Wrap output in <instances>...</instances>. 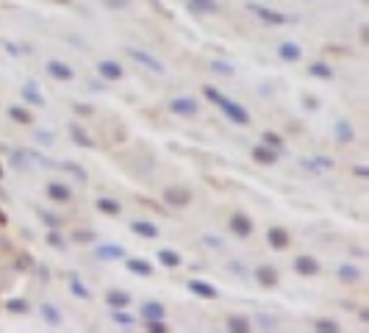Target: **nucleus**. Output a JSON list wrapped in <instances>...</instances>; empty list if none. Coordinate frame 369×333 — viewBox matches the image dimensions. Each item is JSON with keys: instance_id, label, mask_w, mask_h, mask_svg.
I'll return each instance as SVG.
<instances>
[{"instance_id": "nucleus-1", "label": "nucleus", "mask_w": 369, "mask_h": 333, "mask_svg": "<svg viewBox=\"0 0 369 333\" xmlns=\"http://www.w3.org/2000/svg\"><path fill=\"white\" fill-rule=\"evenodd\" d=\"M203 95H206V97H209L211 103H214V106L219 108V111H222L230 122H236V125H250V114L244 111L242 103L230 100L228 95H222L219 89H216V86H206V89H203Z\"/></svg>"}, {"instance_id": "nucleus-2", "label": "nucleus", "mask_w": 369, "mask_h": 333, "mask_svg": "<svg viewBox=\"0 0 369 333\" xmlns=\"http://www.w3.org/2000/svg\"><path fill=\"white\" fill-rule=\"evenodd\" d=\"M125 53L136 64H142V67H147L150 72H156V75H164V72H167V67H164V64L153 56V53H147V50H142V48H125Z\"/></svg>"}, {"instance_id": "nucleus-3", "label": "nucleus", "mask_w": 369, "mask_h": 333, "mask_svg": "<svg viewBox=\"0 0 369 333\" xmlns=\"http://www.w3.org/2000/svg\"><path fill=\"white\" fill-rule=\"evenodd\" d=\"M247 11L256 14L258 20H264L266 25H283V22H289V17H286V14H280V11H275V8L261 6V3H247Z\"/></svg>"}, {"instance_id": "nucleus-4", "label": "nucleus", "mask_w": 369, "mask_h": 333, "mask_svg": "<svg viewBox=\"0 0 369 333\" xmlns=\"http://www.w3.org/2000/svg\"><path fill=\"white\" fill-rule=\"evenodd\" d=\"M169 111L178 114V117H195L200 111V106H197L195 97H172L169 100Z\"/></svg>"}, {"instance_id": "nucleus-5", "label": "nucleus", "mask_w": 369, "mask_h": 333, "mask_svg": "<svg viewBox=\"0 0 369 333\" xmlns=\"http://www.w3.org/2000/svg\"><path fill=\"white\" fill-rule=\"evenodd\" d=\"M164 203L172 208H186L192 203V191L189 189H181V186H172V189L164 191Z\"/></svg>"}, {"instance_id": "nucleus-6", "label": "nucleus", "mask_w": 369, "mask_h": 333, "mask_svg": "<svg viewBox=\"0 0 369 333\" xmlns=\"http://www.w3.org/2000/svg\"><path fill=\"white\" fill-rule=\"evenodd\" d=\"M230 231H233L239 239H250L253 236V220L247 217V214L236 211L233 217H230Z\"/></svg>"}, {"instance_id": "nucleus-7", "label": "nucleus", "mask_w": 369, "mask_h": 333, "mask_svg": "<svg viewBox=\"0 0 369 333\" xmlns=\"http://www.w3.org/2000/svg\"><path fill=\"white\" fill-rule=\"evenodd\" d=\"M294 272L303 278H311V275H319V261L314 255H297L294 258Z\"/></svg>"}, {"instance_id": "nucleus-8", "label": "nucleus", "mask_w": 369, "mask_h": 333, "mask_svg": "<svg viewBox=\"0 0 369 333\" xmlns=\"http://www.w3.org/2000/svg\"><path fill=\"white\" fill-rule=\"evenodd\" d=\"M48 75H50V78H56V81H72V78H75V72H72L70 64L58 61V58H50V61H48Z\"/></svg>"}, {"instance_id": "nucleus-9", "label": "nucleus", "mask_w": 369, "mask_h": 333, "mask_svg": "<svg viewBox=\"0 0 369 333\" xmlns=\"http://www.w3.org/2000/svg\"><path fill=\"white\" fill-rule=\"evenodd\" d=\"M98 72L103 75V81H119L122 78V67H119V61H114V58L98 61Z\"/></svg>"}, {"instance_id": "nucleus-10", "label": "nucleus", "mask_w": 369, "mask_h": 333, "mask_svg": "<svg viewBox=\"0 0 369 333\" xmlns=\"http://www.w3.org/2000/svg\"><path fill=\"white\" fill-rule=\"evenodd\" d=\"M256 281L261 286H275L280 281V275H278V270H275V267H269V264H261V267H258L256 270Z\"/></svg>"}, {"instance_id": "nucleus-11", "label": "nucleus", "mask_w": 369, "mask_h": 333, "mask_svg": "<svg viewBox=\"0 0 369 333\" xmlns=\"http://www.w3.org/2000/svg\"><path fill=\"white\" fill-rule=\"evenodd\" d=\"M253 158H256L258 164H275L278 161V150L269 147V144H256V147H253Z\"/></svg>"}, {"instance_id": "nucleus-12", "label": "nucleus", "mask_w": 369, "mask_h": 333, "mask_svg": "<svg viewBox=\"0 0 369 333\" xmlns=\"http://www.w3.org/2000/svg\"><path fill=\"white\" fill-rule=\"evenodd\" d=\"M266 241H269L272 250H286V247H289V234H286L283 228H269Z\"/></svg>"}, {"instance_id": "nucleus-13", "label": "nucleus", "mask_w": 369, "mask_h": 333, "mask_svg": "<svg viewBox=\"0 0 369 333\" xmlns=\"http://www.w3.org/2000/svg\"><path fill=\"white\" fill-rule=\"evenodd\" d=\"M131 231L136 236H142V239H158V228H156L153 222H147V220H136L131 225Z\"/></svg>"}, {"instance_id": "nucleus-14", "label": "nucleus", "mask_w": 369, "mask_h": 333, "mask_svg": "<svg viewBox=\"0 0 369 333\" xmlns=\"http://www.w3.org/2000/svg\"><path fill=\"white\" fill-rule=\"evenodd\" d=\"M95 255L103 258V261H117V258H125V250L119 247V244H100L95 250Z\"/></svg>"}, {"instance_id": "nucleus-15", "label": "nucleus", "mask_w": 369, "mask_h": 333, "mask_svg": "<svg viewBox=\"0 0 369 333\" xmlns=\"http://www.w3.org/2000/svg\"><path fill=\"white\" fill-rule=\"evenodd\" d=\"M125 267L133 272V275H142V278L153 275V267H150V261H145V258H128L125 255Z\"/></svg>"}, {"instance_id": "nucleus-16", "label": "nucleus", "mask_w": 369, "mask_h": 333, "mask_svg": "<svg viewBox=\"0 0 369 333\" xmlns=\"http://www.w3.org/2000/svg\"><path fill=\"white\" fill-rule=\"evenodd\" d=\"M189 291L192 294H197V297H206V300H214L216 297V289L211 284H206V281H189Z\"/></svg>"}, {"instance_id": "nucleus-17", "label": "nucleus", "mask_w": 369, "mask_h": 333, "mask_svg": "<svg viewBox=\"0 0 369 333\" xmlns=\"http://www.w3.org/2000/svg\"><path fill=\"white\" fill-rule=\"evenodd\" d=\"M39 314L45 317V322H48L50 328H58V325H61V311H58L53 303H42V305H39Z\"/></svg>"}, {"instance_id": "nucleus-18", "label": "nucleus", "mask_w": 369, "mask_h": 333, "mask_svg": "<svg viewBox=\"0 0 369 333\" xmlns=\"http://www.w3.org/2000/svg\"><path fill=\"white\" fill-rule=\"evenodd\" d=\"M105 303L111 305V308H128V303H131V294L122 289H111L108 294H105Z\"/></svg>"}, {"instance_id": "nucleus-19", "label": "nucleus", "mask_w": 369, "mask_h": 333, "mask_svg": "<svg viewBox=\"0 0 369 333\" xmlns=\"http://www.w3.org/2000/svg\"><path fill=\"white\" fill-rule=\"evenodd\" d=\"M339 281L341 284H358L361 281V270L355 264H341L339 267Z\"/></svg>"}, {"instance_id": "nucleus-20", "label": "nucleus", "mask_w": 369, "mask_h": 333, "mask_svg": "<svg viewBox=\"0 0 369 333\" xmlns=\"http://www.w3.org/2000/svg\"><path fill=\"white\" fill-rule=\"evenodd\" d=\"M48 197L56 200V203H67L72 197V191H70V186H64V184H48Z\"/></svg>"}, {"instance_id": "nucleus-21", "label": "nucleus", "mask_w": 369, "mask_h": 333, "mask_svg": "<svg viewBox=\"0 0 369 333\" xmlns=\"http://www.w3.org/2000/svg\"><path fill=\"white\" fill-rule=\"evenodd\" d=\"M278 56L283 58V61H300V58H303V50H300L294 42H280Z\"/></svg>"}, {"instance_id": "nucleus-22", "label": "nucleus", "mask_w": 369, "mask_h": 333, "mask_svg": "<svg viewBox=\"0 0 369 333\" xmlns=\"http://www.w3.org/2000/svg\"><path fill=\"white\" fill-rule=\"evenodd\" d=\"M70 136H72V142L81 144V147H95V139H92L81 125H70Z\"/></svg>"}, {"instance_id": "nucleus-23", "label": "nucleus", "mask_w": 369, "mask_h": 333, "mask_svg": "<svg viewBox=\"0 0 369 333\" xmlns=\"http://www.w3.org/2000/svg\"><path fill=\"white\" fill-rule=\"evenodd\" d=\"M142 317L145 319H164V305H161L158 300H147V303L142 305Z\"/></svg>"}, {"instance_id": "nucleus-24", "label": "nucleus", "mask_w": 369, "mask_h": 333, "mask_svg": "<svg viewBox=\"0 0 369 333\" xmlns=\"http://www.w3.org/2000/svg\"><path fill=\"white\" fill-rule=\"evenodd\" d=\"M98 211L108 214V217H117V214L122 211V206H119L117 200H111V197H98Z\"/></svg>"}, {"instance_id": "nucleus-25", "label": "nucleus", "mask_w": 369, "mask_h": 333, "mask_svg": "<svg viewBox=\"0 0 369 333\" xmlns=\"http://www.w3.org/2000/svg\"><path fill=\"white\" fill-rule=\"evenodd\" d=\"M8 117H11L14 122H20V125H31V122H34L31 111H28V108H22V106H11V108H8Z\"/></svg>"}, {"instance_id": "nucleus-26", "label": "nucleus", "mask_w": 369, "mask_h": 333, "mask_svg": "<svg viewBox=\"0 0 369 333\" xmlns=\"http://www.w3.org/2000/svg\"><path fill=\"white\" fill-rule=\"evenodd\" d=\"M308 72H311V75H316V78H322V81H330V78H333V70H330L325 61H314L311 67H308Z\"/></svg>"}, {"instance_id": "nucleus-27", "label": "nucleus", "mask_w": 369, "mask_h": 333, "mask_svg": "<svg viewBox=\"0 0 369 333\" xmlns=\"http://www.w3.org/2000/svg\"><path fill=\"white\" fill-rule=\"evenodd\" d=\"M158 261L161 267H181V255L175 250H158Z\"/></svg>"}, {"instance_id": "nucleus-28", "label": "nucleus", "mask_w": 369, "mask_h": 333, "mask_svg": "<svg viewBox=\"0 0 369 333\" xmlns=\"http://www.w3.org/2000/svg\"><path fill=\"white\" fill-rule=\"evenodd\" d=\"M189 8L197 14H209V11H216V3L214 0H189Z\"/></svg>"}, {"instance_id": "nucleus-29", "label": "nucleus", "mask_w": 369, "mask_h": 333, "mask_svg": "<svg viewBox=\"0 0 369 333\" xmlns=\"http://www.w3.org/2000/svg\"><path fill=\"white\" fill-rule=\"evenodd\" d=\"M22 97L28 100V103H34V106H45V97L39 92L34 89V84H28V86H22Z\"/></svg>"}, {"instance_id": "nucleus-30", "label": "nucleus", "mask_w": 369, "mask_h": 333, "mask_svg": "<svg viewBox=\"0 0 369 333\" xmlns=\"http://www.w3.org/2000/svg\"><path fill=\"white\" fill-rule=\"evenodd\" d=\"M228 331H233V333H247L250 331V322L244 317H230L228 319Z\"/></svg>"}, {"instance_id": "nucleus-31", "label": "nucleus", "mask_w": 369, "mask_h": 333, "mask_svg": "<svg viewBox=\"0 0 369 333\" xmlns=\"http://www.w3.org/2000/svg\"><path fill=\"white\" fill-rule=\"evenodd\" d=\"M70 291L75 294V297H81V300H92V291L86 289V286L81 284L78 278H72V281H70Z\"/></svg>"}, {"instance_id": "nucleus-32", "label": "nucleus", "mask_w": 369, "mask_h": 333, "mask_svg": "<svg viewBox=\"0 0 369 333\" xmlns=\"http://www.w3.org/2000/svg\"><path fill=\"white\" fill-rule=\"evenodd\" d=\"M336 136H339V142H350V139H353L350 122H336Z\"/></svg>"}, {"instance_id": "nucleus-33", "label": "nucleus", "mask_w": 369, "mask_h": 333, "mask_svg": "<svg viewBox=\"0 0 369 333\" xmlns=\"http://www.w3.org/2000/svg\"><path fill=\"white\" fill-rule=\"evenodd\" d=\"M145 322H147V331H150V333H167L169 331V325H167V322H164V319H145Z\"/></svg>"}, {"instance_id": "nucleus-34", "label": "nucleus", "mask_w": 369, "mask_h": 333, "mask_svg": "<svg viewBox=\"0 0 369 333\" xmlns=\"http://www.w3.org/2000/svg\"><path fill=\"white\" fill-rule=\"evenodd\" d=\"M314 331H319V333H339L341 331V328L339 325H336V322H333V319H319V322H316V325H314Z\"/></svg>"}, {"instance_id": "nucleus-35", "label": "nucleus", "mask_w": 369, "mask_h": 333, "mask_svg": "<svg viewBox=\"0 0 369 333\" xmlns=\"http://www.w3.org/2000/svg\"><path fill=\"white\" fill-rule=\"evenodd\" d=\"M48 244H50V247H58V250H64V247H67V241L61 239V234H58L56 228H53V231L48 234Z\"/></svg>"}, {"instance_id": "nucleus-36", "label": "nucleus", "mask_w": 369, "mask_h": 333, "mask_svg": "<svg viewBox=\"0 0 369 333\" xmlns=\"http://www.w3.org/2000/svg\"><path fill=\"white\" fill-rule=\"evenodd\" d=\"M114 322H117V325H122V328H131L133 325V317H131V314H122V308H114Z\"/></svg>"}, {"instance_id": "nucleus-37", "label": "nucleus", "mask_w": 369, "mask_h": 333, "mask_svg": "<svg viewBox=\"0 0 369 333\" xmlns=\"http://www.w3.org/2000/svg\"><path fill=\"white\" fill-rule=\"evenodd\" d=\"M36 214H39V220H42L45 225H50V228L61 225V217H56V214H50V211H36Z\"/></svg>"}, {"instance_id": "nucleus-38", "label": "nucleus", "mask_w": 369, "mask_h": 333, "mask_svg": "<svg viewBox=\"0 0 369 333\" xmlns=\"http://www.w3.org/2000/svg\"><path fill=\"white\" fill-rule=\"evenodd\" d=\"M211 70L214 72H222V75H233V67H230V64H225V61H219V58H214V61H211Z\"/></svg>"}, {"instance_id": "nucleus-39", "label": "nucleus", "mask_w": 369, "mask_h": 333, "mask_svg": "<svg viewBox=\"0 0 369 333\" xmlns=\"http://www.w3.org/2000/svg\"><path fill=\"white\" fill-rule=\"evenodd\" d=\"M264 142L269 144V147H275V150H280V147H283L280 136H278V134H272V131H266V134H264Z\"/></svg>"}, {"instance_id": "nucleus-40", "label": "nucleus", "mask_w": 369, "mask_h": 333, "mask_svg": "<svg viewBox=\"0 0 369 333\" xmlns=\"http://www.w3.org/2000/svg\"><path fill=\"white\" fill-rule=\"evenodd\" d=\"M6 308H8L11 314H25V311H28V305H25V300H11V303L6 305Z\"/></svg>"}, {"instance_id": "nucleus-41", "label": "nucleus", "mask_w": 369, "mask_h": 333, "mask_svg": "<svg viewBox=\"0 0 369 333\" xmlns=\"http://www.w3.org/2000/svg\"><path fill=\"white\" fill-rule=\"evenodd\" d=\"M72 239L75 241H95V234H92V231H75Z\"/></svg>"}, {"instance_id": "nucleus-42", "label": "nucleus", "mask_w": 369, "mask_h": 333, "mask_svg": "<svg viewBox=\"0 0 369 333\" xmlns=\"http://www.w3.org/2000/svg\"><path fill=\"white\" fill-rule=\"evenodd\" d=\"M67 170H70V172H72V175H75V178H78V181H86V172H84V170H81V167H78V164H67Z\"/></svg>"}, {"instance_id": "nucleus-43", "label": "nucleus", "mask_w": 369, "mask_h": 333, "mask_svg": "<svg viewBox=\"0 0 369 333\" xmlns=\"http://www.w3.org/2000/svg\"><path fill=\"white\" fill-rule=\"evenodd\" d=\"M355 175H358V178H369V170L364 167V164H358V167H355Z\"/></svg>"}, {"instance_id": "nucleus-44", "label": "nucleus", "mask_w": 369, "mask_h": 333, "mask_svg": "<svg viewBox=\"0 0 369 333\" xmlns=\"http://www.w3.org/2000/svg\"><path fill=\"white\" fill-rule=\"evenodd\" d=\"M17 267H20V270H28V267H31L28 255H20V261H17Z\"/></svg>"}, {"instance_id": "nucleus-45", "label": "nucleus", "mask_w": 369, "mask_h": 333, "mask_svg": "<svg viewBox=\"0 0 369 333\" xmlns=\"http://www.w3.org/2000/svg\"><path fill=\"white\" fill-rule=\"evenodd\" d=\"M3 48L8 50V53H11V56H20V48H17V45H11V42H6L3 45Z\"/></svg>"}, {"instance_id": "nucleus-46", "label": "nucleus", "mask_w": 369, "mask_h": 333, "mask_svg": "<svg viewBox=\"0 0 369 333\" xmlns=\"http://www.w3.org/2000/svg\"><path fill=\"white\" fill-rule=\"evenodd\" d=\"M0 225H6V214L0 211Z\"/></svg>"}, {"instance_id": "nucleus-47", "label": "nucleus", "mask_w": 369, "mask_h": 333, "mask_svg": "<svg viewBox=\"0 0 369 333\" xmlns=\"http://www.w3.org/2000/svg\"><path fill=\"white\" fill-rule=\"evenodd\" d=\"M53 3H72V0H53Z\"/></svg>"}, {"instance_id": "nucleus-48", "label": "nucleus", "mask_w": 369, "mask_h": 333, "mask_svg": "<svg viewBox=\"0 0 369 333\" xmlns=\"http://www.w3.org/2000/svg\"><path fill=\"white\" fill-rule=\"evenodd\" d=\"M0 175H3V170H0Z\"/></svg>"}]
</instances>
